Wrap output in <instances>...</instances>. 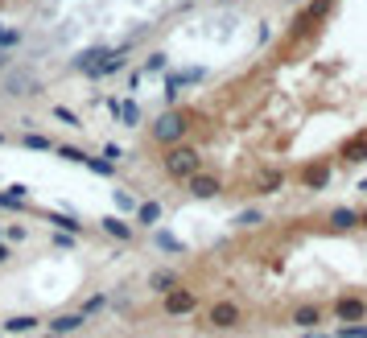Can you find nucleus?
<instances>
[{
  "instance_id": "1a4fd4ad",
  "label": "nucleus",
  "mask_w": 367,
  "mask_h": 338,
  "mask_svg": "<svg viewBox=\"0 0 367 338\" xmlns=\"http://www.w3.org/2000/svg\"><path fill=\"white\" fill-rule=\"evenodd\" d=\"M12 4H21V0H0V8H12Z\"/></svg>"
},
{
  "instance_id": "20e7f679",
  "label": "nucleus",
  "mask_w": 367,
  "mask_h": 338,
  "mask_svg": "<svg viewBox=\"0 0 367 338\" xmlns=\"http://www.w3.org/2000/svg\"><path fill=\"white\" fill-rule=\"evenodd\" d=\"M190 190L198 198H211V194H219V182L215 178H202V173H190Z\"/></svg>"
},
{
  "instance_id": "f03ea898",
  "label": "nucleus",
  "mask_w": 367,
  "mask_h": 338,
  "mask_svg": "<svg viewBox=\"0 0 367 338\" xmlns=\"http://www.w3.org/2000/svg\"><path fill=\"white\" fill-rule=\"evenodd\" d=\"M182 128H186V124H182V116H165V120L157 124V140H178V136H182Z\"/></svg>"
},
{
  "instance_id": "0eeeda50",
  "label": "nucleus",
  "mask_w": 367,
  "mask_h": 338,
  "mask_svg": "<svg viewBox=\"0 0 367 338\" xmlns=\"http://www.w3.org/2000/svg\"><path fill=\"white\" fill-rule=\"evenodd\" d=\"M314 318H318V310H302V314H297L302 326H314Z\"/></svg>"
},
{
  "instance_id": "9d476101",
  "label": "nucleus",
  "mask_w": 367,
  "mask_h": 338,
  "mask_svg": "<svg viewBox=\"0 0 367 338\" xmlns=\"http://www.w3.org/2000/svg\"><path fill=\"white\" fill-rule=\"evenodd\" d=\"M364 223H367V215H364Z\"/></svg>"
},
{
  "instance_id": "423d86ee",
  "label": "nucleus",
  "mask_w": 367,
  "mask_h": 338,
  "mask_svg": "<svg viewBox=\"0 0 367 338\" xmlns=\"http://www.w3.org/2000/svg\"><path fill=\"white\" fill-rule=\"evenodd\" d=\"M359 314H364L359 302H343V306H335V318H359Z\"/></svg>"
},
{
  "instance_id": "6e6552de",
  "label": "nucleus",
  "mask_w": 367,
  "mask_h": 338,
  "mask_svg": "<svg viewBox=\"0 0 367 338\" xmlns=\"http://www.w3.org/2000/svg\"><path fill=\"white\" fill-rule=\"evenodd\" d=\"M74 326H78V318H58L54 322V330H74Z\"/></svg>"
},
{
  "instance_id": "39448f33",
  "label": "nucleus",
  "mask_w": 367,
  "mask_h": 338,
  "mask_svg": "<svg viewBox=\"0 0 367 338\" xmlns=\"http://www.w3.org/2000/svg\"><path fill=\"white\" fill-rule=\"evenodd\" d=\"M190 306H194V293H169V302H165L169 314H182V310H190Z\"/></svg>"
},
{
  "instance_id": "7ed1b4c3",
  "label": "nucleus",
  "mask_w": 367,
  "mask_h": 338,
  "mask_svg": "<svg viewBox=\"0 0 367 338\" xmlns=\"http://www.w3.org/2000/svg\"><path fill=\"white\" fill-rule=\"evenodd\" d=\"M211 322H215V326H235V322H240V310H235L231 302H223V306L211 310Z\"/></svg>"
},
{
  "instance_id": "f257e3e1",
  "label": "nucleus",
  "mask_w": 367,
  "mask_h": 338,
  "mask_svg": "<svg viewBox=\"0 0 367 338\" xmlns=\"http://www.w3.org/2000/svg\"><path fill=\"white\" fill-rule=\"evenodd\" d=\"M198 165H202V157H198L194 149H174L169 161H165L169 178H190V173H198Z\"/></svg>"
}]
</instances>
